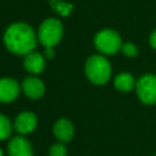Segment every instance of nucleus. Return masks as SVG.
Returning <instances> with one entry per match:
<instances>
[{"mask_svg":"<svg viewBox=\"0 0 156 156\" xmlns=\"http://www.w3.org/2000/svg\"><path fill=\"white\" fill-rule=\"evenodd\" d=\"M38 41V35L34 29L24 23L16 22L10 24L4 33V44L6 49L15 55H23L34 51Z\"/></svg>","mask_w":156,"mask_h":156,"instance_id":"nucleus-1","label":"nucleus"},{"mask_svg":"<svg viewBox=\"0 0 156 156\" xmlns=\"http://www.w3.org/2000/svg\"><path fill=\"white\" fill-rule=\"evenodd\" d=\"M87 78L95 85H104L111 78V63L102 55H91L84 65Z\"/></svg>","mask_w":156,"mask_h":156,"instance_id":"nucleus-2","label":"nucleus"},{"mask_svg":"<svg viewBox=\"0 0 156 156\" xmlns=\"http://www.w3.org/2000/svg\"><path fill=\"white\" fill-rule=\"evenodd\" d=\"M38 40L45 48H54L57 45L63 35V26L57 18L44 20L38 28Z\"/></svg>","mask_w":156,"mask_h":156,"instance_id":"nucleus-3","label":"nucleus"},{"mask_svg":"<svg viewBox=\"0 0 156 156\" xmlns=\"http://www.w3.org/2000/svg\"><path fill=\"white\" fill-rule=\"evenodd\" d=\"M122 44L119 34L110 28L99 30L94 37V45L96 50L104 55H115L121 50Z\"/></svg>","mask_w":156,"mask_h":156,"instance_id":"nucleus-4","label":"nucleus"},{"mask_svg":"<svg viewBox=\"0 0 156 156\" xmlns=\"http://www.w3.org/2000/svg\"><path fill=\"white\" fill-rule=\"evenodd\" d=\"M135 90L139 100L146 105L156 104V74L146 73L138 78Z\"/></svg>","mask_w":156,"mask_h":156,"instance_id":"nucleus-5","label":"nucleus"},{"mask_svg":"<svg viewBox=\"0 0 156 156\" xmlns=\"http://www.w3.org/2000/svg\"><path fill=\"white\" fill-rule=\"evenodd\" d=\"M20 84L16 79L4 77L0 78V102L9 104L17 99L20 94Z\"/></svg>","mask_w":156,"mask_h":156,"instance_id":"nucleus-6","label":"nucleus"},{"mask_svg":"<svg viewBox=\"0 0 156 156\" xmlns=\"http://www.w3.org/2000/svg\"><path fill=\"white\" fill-rule=\"evenodd\" d=\"M21 89L26 94L27 98L37 100L40 99L45 93V85L44 83L35 76H28L22 80Z\"/></svg>","mask_w":156,"mask_h":156,"instance_id":"nucleus-7","label":"nucleus"},{"mask_svg":"<svg viewBox=\"0 0 156 156\" xmlns=\"http://www.w3.org/2000/svg\"><path fill=\"white\" fill-rule=\"evenodd\" d=\"M37 123H38V119L33 112L23 111L16 116L13 127H15V130L18 132L20 134H28L35 129Z\"/></svg>","mask_w":156,"mask_h":156,"instance_id":"nucleus-8","label":"nucleus"},{"mask_svg":"<svg viewBox=\"0 0 156 156\" xmlns=\"http://www.w3.org/2000/svg\"><path fill=\"white\" fill-rule=\"evenodd\" d=\"M9 156H33L30 143L23 136H13L7 144Z\"/></svg>","mask_w":156,"mask_h":156,"instance_id":"nucleus-9","label":"nucleus"},{"mask_svg":"<svg viewBox=\"0 0 156 156\" xmlns=\"http://www.w3.org/2000/svg\"><path fill=\"white\" fill-rule=\"evenodd\" d=\"M23 67L30 74H40L45 69V58L41 54L37 51H32L27 54L23 58Z\"/></svg>","mask_w":156,"mask_h":156,"instance_id":"nucleus-10","label":"nucleus"},{"mask_svg":"<svg viewBox=\"0 0 156 156\" xmlns=\"http://www.w3.org/2000/svg\"><path fill=\"white\" fill-rule=\"evenodd\" d=\"M54 135L60 143H68L74 135V127L67 118H60L54 124Z\"/></svg>","mask_w":156,"mask_h":156,"instance_id":"nucleus-11","label":"nucleus"},{"mask_svg":"<svg viewBox=\"0 0 156 156\" xmlns=\"http://www.w3.org/2000/svg\"><path fill=\"white\" fill-rule=\"evenodd\" d=\"M135 84H136V80L133 77V74L127 73V72H123V73L117 74L115 77V80H113L115 88L117 90H119V91H123V93H127V91L133 90L135 88Z\"/></svg>","mask_w":156,"mask_h":156,"instance_id":"nucleus-12","label":"nucleus"},{"mask_svg":"<svg viewBox=\"0 0 156 156\" xmlns=\"http://www.w3.org/2000/svg\"><path fill=\"white\" fill-rule=\"evenodd\" d=\"M12 132V124L10 122V119L0 113V140H5L11 135Z\"/></svg>","mask_w":156,"mask_h":156,"instance_id":"nucleus-13","label":"nucleus"},{"mask_svg":"<svg viewBox=\"0 0 156 156\" xmlns=\"http://www.w3.org/2000/svg\"><path fill=\"white\" fill-rule=\"evenodd\" d=\"M121 51L124 56L127 57H135L138 56L139 54V50H138V46L130 41H127V43H123L122 44V48H121Z\"/></svg>","mask_w":156,"mask_h":156,"instance_id":"nucleus-14","label":"nucleus"},{"mask_svg":"<svg viewBox=\"0 0 156 156\" xmlns=\"http://www.w3.org/2000/svg\"><path fill=\"white\" fill-rule=\"evenodd\" d=\"M67 155V149L63 145V143H56L51 145L49 149V156H66Z\"/></svg>","mask_w":156,"mask_h":156,"instance_id":"nucleus-15","label":"nucleus"},{"mask_svg":"<svg viewBox=\"0 0 156 156\" xmlns=\"http://www.w3.org/2000/svg\"><path fill=\"white\" fill-rule=\"evenodd\" d=\"M149 44H150V46H151L152 49L156 50V29H154V30L151 32V34H150V37H149Z\"/></svg>","mask_w":156,"mask_h":156,"instance_id":"nucleus-16","label":"nucleus"},{"mask_svg":"<svg viewBox=\"0 0 156 156\" xmlns=\"http://www.w3.org/2000/svg\"><path fill=\"white\" fill-rule=\"evenodd\" d=\"M54 56H55L54 48H45V57L51 60V58H54Z\"/></svg>","mask_w":156,"mask_h":156,"instance_id":"nucleus-17","label":"nucleus"},{"mask_svg":"<svg viewBox=\"0 0 156 156\" xmlns=\"http://www.w3.org/2000/svg\"><path fill=\"white\" fill-rule=\"evenodd\" d=\"M0 156H4V152H2V150L0 149Z\"/></svg>","mask_w":156,"mask_h":156,"instance_id":"nucleus-18","label":"nucleus"},{"mask_svg":"<svg viewBox=\"0 0 156 156\" xmlns=\"http://www.w3.org/2000/svg\"><path fill=\"white\" fill-rule=\"evenodd\" d=\"M155 156H156V155H155Z\"/></svg>","mask_w":156,"mask_h":156,"instance_id":"nucleus-19","label":"nucleus"}]
</instances>
